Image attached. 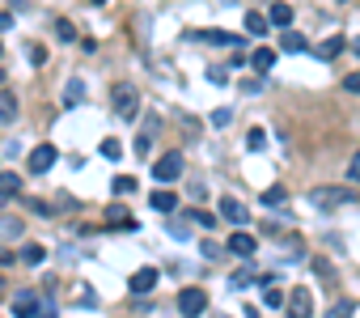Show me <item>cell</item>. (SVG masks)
I'll return each mask as SVG.
<instances>
[{"instance_id": "obj_1", "label": "cell", "mask_w": 360, "mask_h": 318, "mask_svg": "<svg viewBox=\"0 0 360 318\" xmlns=\"http://www.w3.org/2000/svg\"><path fill=\"white\" fill-rule=\"evenodd\" d=\"M309 204H314L318 212H335V208L356 204V191H348V187H314L309 191Z\"/></svg>"}, {"instance_id": "obj_2", "label": "cell", "mask_w": 360, "mask_h": 318, "mask_svg": "<svg viewBox=\"0 0 360 318\" xmlns=\"http://www.w3.org/2000/svg\"><path fill=\"white\" fill-rule=\"evenodd\" d=\"M110 102H115V115H119V119H136V115H140V89H136L132 81H119V85L110 89Z\"/></svg>"}, {"instance_id": "obj_3", "label": "cell", "mask_w": 360, "mask_h": 318, "mask_svg": "<svg viewBox=\"0 0 360 318\" xmlns=\"http://www.w3.org/2000/svg\"><path fill=\"white\" fill-rule=\"evenodd\" d=\"M153 179H157L161 187H170L174 179H182V153H165V157H157V161H153Z\"/></svg>"}, {"instance_id": "obj_4", "label": "cell", "mask_w": 360, "mask_h": 318, "mask_svg": "<svg viewBox=\"0 0 360 318\" xmlns=\"http://www.w3.org/2000/svg\"><path fill=\"white\" fill-rule=\"evenodd\" d=\"M191 43H212V47H246V38L242 34H229V30H195L191 34Z\"/></svg>"}, {"instance_id": "obj_5", "label": "cell", "mask_w": 360, "mask_h": 318, "mask_svg": "<svg viewBox=\"0 0 360 318\" xmlns=\"http://www.w3.org/2000/svg\"><path fill=\"white\" fill-rule=\"evenodd\" d=\"M13 314H17V318H30V314H38V318H43V297H38L34 288H21L17 297H13Z\"/></svg>"}, {"instance_id": "obj_6", "label": "cell", "mask_w": 360, "mask_h": 318, "mask_svg": "<svg viewBox=\"0 0 360 318\" xmlns=\"http://www.w3.org/2000/svg\"><path fill=\"white\" fill-rule=\"evenodd\" d=\"M56 144H34V149H30V174H47V170H51L56 166Z\"/></svg>"}, {"instance_id": "obj_7", "label": "cell", "mask_w": 360, "mask_h": 318, "mask_svg": "<svg viewBox=\"0 0 360 318\" xmlns=\"http://www.w3.org/2000/svg\"><path fill=\"white\" fill-rule=\"evenodd\" d=\"M178 310L182 314H204L208 310V293L204 288H182L178 293Z\"/></svg>"}, {"instance_id": "obj_8", "label": "cell", "mask_w": 360, "mask_h": 318, "mask_svg": "<svg viewBox=\"0 0 360 318\" xmlns=\"http://www.w3.org/2000/svg\"><path fill=\"white\" fill-rule=\"evenodd\" d=\"M128 288L136 293V297H144V293H153V288H157V267H140V272H132Z\"/></svg>"}, {"instance_id": "obj_9", "label": "cell", "mask_w": 360, "mask_h": 318, "mask_svg": "<svg viewBox=\"0 0 360 318\" xmlns=\"http://www.w3.org/2000/svg\"><path fill=\"white\" fill-rule=\"evenodd\" d=\"M221 216H225L229 225H246V221H250L246 204H242V200H233V195H225V200H221Z\"/></svg>"}, {"instance_id": "obj_10", "label": "cell", "mask_w": 360, "mask_h": 318, "mask_svg": "<svg viewBox=\"0 0 360 318\" xmlns=\"http://www.w3.org/2000/svg\"><path fill=\"white\" fill-rule=\"evenodd\" d=\"M284 306L288 310H293V314H314V297H309V288H293V293H288V297H284Z\"/></svg>"}, {"instance_id": "obj_11", "label": "cell", "mask_w": 360, "mask_h": 318, "mask_svg": "<svg viewBox=\"0 0 360 318\" xmlns=\"http://www.w3.org/2000/svg\"><path fill=\"white\" fill-rule=\"evenodd\" d=\"M149 204H153V212H161V216H170V212L178 208V195H174L170 187H161V191H153V195H149Z\"/></svg>"}, {"instance_id": "obj_12", "label": "cell", "mask_w": 360, "mask_h": 318, "mask_svg": "<svg viewBox=\"0 0 360 318\" xmlns=\"http://www.w3.org/2000/svg\"><path fill=\"white\" fill-rule=\"evenodd\" d=\"M229 251H233V255H242V259H250V255L259 251V242H254V238H250L246 229H237V234L229 238Z\"/></svg>"}, {"instance_id": "obj_13", "label": "cell", "mask_w": 360, "mask_h": 318, "mask_svg": "<svg viewBox=\"0 0 360 318\" xmlns=\"http://www.w3.org/2000/svg\"><path fill=\"white\" fill-rule=\"evenodd\" d=\"M9 124H17V98L9 89H0V128H9Z\"/></svg>"}, {"instance_id": "obj_14", "label": "cell", "mask_w": 360, "mask_h": 318, "mask_svg": "<svg viewBox=\"0 0 360 318\" xmlns=\"http://www.w3.org/2000/svg\"><path fill=\"white\" fill-rule=\"evenodd\" d=\"M267 21H272V26H280V30H288V26H293V5L276 0V5H272V13H267Z\"/></svg>"}, {"instance_id": "obj_15", "label": "cell", "mask_w": 360, "mask_h": 318, "mask_svg": "<svg viewBox=\"0 0 360 318\" xmlns=\"http://www.w3.org/2000/svg\"><path fill=\"white\" fill-rule=\"evenodd\" d=\"M106 221H110L115 229H132V234H136V221L128 216V208H123V204H110V208H106Z\"/></svg>"}, {"instance_id": "obj_16", "label": "cell", "mask_w": 360, "mask_h": 318, "mask_svg": "<svg viewBox=\"0 0 360 318\" xmlns=\"http://www.w3.org/2000/svg\"><path fill=\"white\" fill-rule=\"evenodd\" d=\"M344 43H348L344 34H331V38H322V43H318V56H322V60H335V56L344 52Z\"/></svg>"}, {"instance_id": "obj_17", "label": "cell", "mask_w": 360, "mask_h": 318, "mask_svg": "<svg viewBox=\"0 0 360 318\" xmlns=\"http://www.w3.org/2000/svg\"><path fill=\"white\" fill-rule=\"evenodd\" d=\"M250 64H254V72H272L276 68V52L272 47H259V52L250 56Z\"/></svg>"}, {"instance_id": "obj_18", "label": "cell", "mask_w": 360, "mask_h": 318, "mask_svg": "<svg viewBox=\"0 0 360 318\" xmlns=\"http://www.w3.org/2000/svg\"><path fill=\"white\" fill-rule=\"evenodd\" d=\"M17 191H21V179H17V174H9V170H5V174H0V200H13Z\"/></svg>"}, {"instance_id": "obj_19", "label": "cell", "mask_w": 360, "mask_h": 318, "mask_svg": "<svg viewBox=\"0 0 360 318\" xmlns=\"http://www.w3.org/2000/svg\"><path fill=\"white\" fill-rule=\"evenodd\" d=\"M81 98H85V81H81V77H72L68 89H64V102H68V106H77Z\"/></svg>"}, {"instance_id": "obj_20", "label": "cell", "mask_w": 360, "mask_h": 318, "mask_svg": "<svg viewBox=\"0 0 360 318\" xmlns=\"http://www.w3.org/2000/svg\"><path fill=\"white\" fill-rule=\"evenodd\" d=\"M17 259H21V263H30V267H38V263L47 259V251H43V247H34V242H30V247H21V255H17Z\"/></svg>"}, {"instance_id": "obj_21", "label": "cell", "mask_w": 360, "mask_h": 318, "mask_svg": "<svg viewBox=\"0 0 360 318\" xmlns=\"http://www.w3.org/2000/svg\"><path fill=\"white\" fill-rule=\"evenodd\" d=\"M0 238H21V216H0Z\"/></svg>"}, {"instance_id": "obj_22", "label": "cell", "mask_w": 360, "mask_h": 318, "mask_svg": "<svg viewBox=\"0 0 360 318\" xmlns=\"http://www.w3.org/2000/svg\"><path fill=\"white\" fill-rule=\"evenodd\" d=\"M246 34H267V17H263V13H246Z\"/></svg>"}, {"instance_id": "obj_23", "label": "cell", "mask_w": 360, "mask_h": 318, "mask_svg": "<svg viewBox=\"0 0 360 318\" xmlns=\"http://www.w3.org/2000/svg\"><path fill=\"white\" fill-rule=\"evenodd\" d=\"M280 43H284V52H309V43H305L301 34H293V30H288V34H284Z\"/></svg>"}, {"instance_id": "obj_24", "label": "cell", "mask_w": 360, "mask_h": 318, "mask_svg": "<svg viewBox=\"0 0 360 318\" xmlns=\"http://www.w3.org/2000/svg\"><path fill=\"white\" fill-rule=\"evenodd\" d=\"M102 157H106V161H119V157H123V144H119L115 136H110V140H102Z\"/></svg>"}, {"instance_id": "obj_25", "label": "cell", "mask_w": 360, "mask_h": 318, "mask_svg": "<svg viewBox=\"0 0 360 318\" xmlns=\"http://www.w3.org/2000/svg\"><path fill=\"white\" fill-rule=\"evenodd\" d=\"M284 200H288V191H284V187H272V191H263V204H272V208H280Z\"/></svg>"}, {"instance_id": "obj_26", "label": "cell", "mask_w": 360, "mask_h": 318, "mask_svg": "<svg viewBox=\"0 0 360 318\" xmlns=\"http://www.w3.org/2000/svg\"><path fill=\"white\" fill-rule=\"evenodd\" d=\"M263 302H267L272 310H280V306H284V293H280L276 284H267V288H263Z\"/></svg>"}, {"instance_id": "obj_27", "label": "cell", "mask_w": 360, "mask_h": 318, "mask_svg": "<svg viewBox=\"0 0 360 318\" xmlns=\"http://www.w3.org/2000/svg\"><path fill=\"white\" fill-rule=\"evenodd\" d=\"M110 191H115V195H128V191H136V179H128V174H119V179L110 183Z\"/></svg>"}, {"instance_id": "obj_28", "label": "cell", "mask_w": 360, "mask_h": 318, "mask_svg": "<svg viewBox=\"0 0 360 318\" xmlns=\"http://www.w3.org/2000/svg\"><path fill=\"white\" fill-rule=\"evenodd\" d=\"M212 124H216V128H229V124H233V111H229V106H216V111H212Z\"/></svg>"}, {"instance_id": "obj_29", "label": "cell", "mask_w": 360, "mask_h": 318, "mask_svg": "<svg viewBox=\"0 0 360 318\" xmlns=\"http://www.w3.org/2000/svg\"><path fill=\"white\" fill-rule=\"evenodd\" d=\"M246 144H250V149H267V132H263V128H250Z\"/></svg>"}, {"instance_id": "obj_30", "label": "cell", "mask_w": 360, "mask_h": 318, "mask_svg": "<svg viewBox=\"0 0 360 318\" xmlns=\"http://www.w3.org/2000/svg\"><path fill=\"white\" fill-rule=\"evenodd\" d=\"M191 221H195V225H204V229H212V225H216V212H204V208H195V212H191Z\"/></svg>"}, {"instance_id": "obj_31", "label": "cell", "mask_w": 360, "mask_h": 318, "mask_svg": "<svg viewBox=\"0 0 360 318\" xmlns=\"http://www.w3.org/2000/svg\"><path fill=\"white\" fill-rule=\"evenodd\" d=\"M56 34H60L64 43H72V38H77V26H72V21H64V17H60V21H56Z\"/></svg>"}, {"instance_id": "obj_32", "label": "cell", "mask_w": 360, "mask_h": 318, "mask_svg": "<svg viewBox=\"0 0 360 318\" xmlns=\"http://www.w3.org/2000/svg\"><path fill=\"white\" fill-rule=\"evenodd\" d=\"M149 149H153V132H144V136L136 140V153H140V157H149Z\"/></svg>"}, {"instance_id": "obj_33", "label": "cell", "mask_w": 360, "mask_h": 318, "mask_svg": "<svg viewBox=\"0 0 360 318\" xmlns=\"http://www.w3.org/2000/svg\"><path fill=\"white\" fill-rule=\"evenodd\" d=\"M165 229H170L174 238H187V221H178V216H170V221H165Z\"/></svg>"}, {"instance_id": "obj_34", "label": "cell", "mask_w": 360, "mask_h": 318, "mask_svg": "<svg viewBox=\"0 0 360 318\" xmlns=\"http://www.w3.org/2000/svg\"><path fill=\"white\" fill-rule=\"evenodd\" d=\"M348 179L360 187V153H352V161H348Z\"/></svg>"}, {"instance_id": "obj_35", "label": "cell", "mask_w": 360, "mask_h": 318, "mask_svg": "<svg viewBox=\"0 0 360 318\" xmlns=\"http://www.w3.org/2000/svg\"><path fill=\"white\" fill-rule=\"evenodd\" d=\"M250 280H254V276H250V272H233V280H229V284H233V288H246V284H250Z\"/></svg>"}, {"instance_id": "obj_36", "label": "cell", "mask_w": 360, "mask_h": 318, "mask_svg": "<svg viewBox=\"0 0 360 318\" xmlns=\"http://www.w3.org/2000/svg\"><path fill=\"white\" fill-rule=\"evenodd\" d=\"M208 77H212L216 85H225V81H229V68H208Z\"/></svg>"}, {"instance_id": "obj_37", "label": "cell", "mask_w": 360, "mask_h": 318, "mask_svg": "<svg viewBox=\"0 0 360 318\" xmlns=\"http://www.w3.org/2000/svg\"><path fill=\"white\" fill-rule=\"evenodd\" d=\"M187 191H191V200H204V195H208L204 183H187Z\"/></svg>"}, {"instance_id": "obj_38", "label": "cell", "mask_w": 360, "mask_h": 318, "mask_svg": "<svg viewBox=\"0 0 360 318\" xmlns=\"http://www.w3.org/2000/svg\"><path fill=\"white\" fill-rule=\"evenodd\" d=\"M26 56H30V64H43V60H47L43 47H26Z\"/></svg>"}, {"instance_id": "obj_39", "label": "cell", "mask_w": 360, "mask_h": 318, "mask_svg": "<svg viewBox=\"0 0 360 318\" xmlns=\"http://www.w3.org/2000/svg\"><path fill=\"white\" fill-rule=\"evenodd\" d=\"M30 212H38V216H51V208H47L43 200H30Z\"/></svg>"}, {"instance_id": "obj_40", "label": "cell", "mask_w": 360, "mask_h": 318, "mask_svg": "<svg viewBox=\"0 0 360 318\" xmlns=\"http://www.w3.org/2000/svg\"><path fill=\"white\" fill-rule=\"evenodd\" d=\"M356 310V302H339V306H331V314H352Z\"/></svg>"}, {"instance_id": "obj_41", "label": "cell", "mask_w": 360, "mask_h": 318, "mask_svg": "<svg viewBox=\"0 0 360 318\" xmlns=\"http://www.w3.org/2000/svg\"><path fill=\"white\" fill-rule=\"evenodd\" d=\"M344 85H348V93H360V72H352V77H348Z\"/></svg>"}, {"instance_id": "obj_42", "label": "cell", "mask_w": 360, "mask_h": 318, "mask_svg": "<svg viewBox=\"0 0 360 318\" xmlns=\"http://www.w3.org/2000/svg\"><path fill=\"white\" fill-rule=\"evenodd\" d=\"M352 52H356V56H360V38H356V43H352Z\"/></svg>"}, {"instance_id": "obj_43", "label": "cell", "mask_w": 360, "mask_h": 318, "mask_svg": "<svg viewBox=\"0 0 360 318\" xmlns=\"http://www.w3.org/2000/svg\"><path fill=\"white\" fill-rule=\"evenodd\" d=\"M0 52H5V47H0Z\"/></svg>"}]
</instances>
